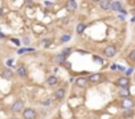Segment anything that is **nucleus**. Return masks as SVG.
<instances>
[{"label":"nucleus","instance_id":"nucleus-24","mask_svg":"<svg viewBox=\"0 0 135 119\" xmlns=\"http://www.w3.org/2000/svg\"><path fill=\"white\" fill-rule=\"evenodd\" d=\"M43 44H44L45 46H48V45H49V40H44V41H43Z\"/></svg>","mask_w":135,"mask_h":119},{"label":"nucleus","instance_id":"nucleus-3","mask_svg":"<svg viewBox=\"0 0 135 119\" xmlns=\"http://www.w3.org/2000/svg\"><path fill=\"white\" fill-rule=\"evenodd\" d=\"M36 116H37V112L32 107H28V109L23 110V118L24 119H36Z\"/></svg>","mask_w":135,"mask_h":119},{"label":"nucleus","instance_id":"nucleus-12","mask_svg":"<svg viewBox=\"0 0 135 119\" xmlns=\"http://www.w3.org/2000/svg\"><path fill=\"white\" fill-rule=\"evenodd\" d=\"M110 9L111 11H121L122 9L121 2H110Z\"/></svg>","mask_w":135,"mask_h":119},{"label":"nucleus","instance_id":"nucleus-18","mask_svg":"<svg viewBox=\"0 0 135 119\" xmlns=\"http://www.w3.org/2000/svg\"><path fill=\"white\" fill-rule=\"evenodd\" d=\"M132 115H134L132 109H130V110H125V112H123V118H132Z\"/></svg>","mask_w":135,"mask_h":119},{"label":"nucleus","instance_id":"nucleus-8","mask_svg":"<svg viewBox=\"0 0 135 119\" xmlns=\"http://www.w3.org/2000/svg\"><path fill=\"white\" fill-rule=\"evenodd\" d=\"M2 77L4 78V79H11L13 78V72L11 70V69H3V72H2Z\"/></svg>","mask_w":135,"mask_h":119},{"label":"nucleus","instance_id":"nucleus-23","mask_svg":"<svg viewBox=\"0 0 135 119\" xmlns=\"http://www.w3.org/2000/svg\"><path fill=\"white\" fill-rule=\"evenodd\" d=\"M12 41H13V44H16V45H20V41L16 40V38H12Z\"/></svg>","mask_w":135,"mask_h":119},{"label":"nucleus","instance_id":"nucleus-22","mask_svg":"<svg viewBox=\"0 0 135 119\" xmlns=\"http://www.w3.org/2000/svg\"><path fill=\"white\" fill-rule=\"evenodd\" d=\"M68 40H70V36L65 34V36H62V37H61V43H66Z\"/></svg>","mask_w":135,"mask_h":119},{"label":"nucleus","instance_id":"nucleus-1","mask_svg":"<svg viewBox=\"0 0 135 119\" xmlns=\"http://www.w3.org/2000/svg\"><path fill=\"white\" fill-rule=\"evenodd\" d=\"M115 85L121 89H127V87H130V79H128V77H121L115 81Z\"/></svg>","mask_w":135,"mask_h":119},{"label":"nucleus","instance_id":"nucleus-9","mask_svg":"<svg viewBox=\"0 0 135 119\" xmlns=\"http://www.w3.org/2000/svg\"><path fill=\"white\" fill-rule=\"evenodd\" d=\"M87 78H82V77H80V78H77L75 79V85L78 86V87H86L87 86Z\"/></svg>","mask_w":135,"mask_h":119},{"label":"nucleus","instance_id":"nucleus-17","mask_svg":"<svg viewBox=\"0 0 135 119\" xmlns=\"http://www.w3.org/2000/svg\"><path fill=\"white\" fill-rule=\"evenodd\" d=\"M99 5L105 11H110V2H99Z\"/></svg>","mask_w":135,"mask_h":119},{"label":"nucleus","instance_id":"nucleus-28","mask_svg":"<svg viewBox=\"0 0 135 119\" xmlns=\"http://www.w3.org/2000/svg\"><path fill=\"white\" fill-rule=\"evenodd\" d=\"M2 13H3V11H2V8H0V16H2Z\"/></svg>","mask_w":135,"mask_h":119},{"label":"nucleus","instance_id":"nucleus-13","mask_svg":"<svg viewBox=\"0 0 135 119\" xmlns=\"http://www.w3.org/2000/svg\"><path fill=\"white\" fill-rule=\"evenodd\" d=\"M46 84H48L49 86H54L56 84H58V78H57L56 75H50V77H48V79H46Z\"/></svg>","mask_w":135,"mask_h":119},{"label":"nucleus","instance_id":"nucleus-16","mask_svg":"<svg viewBox=\"0 0 135 119\" xmlns=\"http://www.w3.org/2000/svg\"><path fill=\"white\" fill-rule=\"evenodd\" d=\"M85 28H86V25H85L84 23H80L78 25H77V28H75V31H77V33H78V34H81V33H84V31H85Z\"/></svg>","mask_w":135,"mask_h":119},{"label":"nucleus","instance_id":"nucleus-4","mask_svg":"<svg viewBox=\"0 0 135 119\" xmlns=\"http://www.w3.org/2000/svg\"><path fill=\"white\" fill-rule=\"evenodd\" d=\"M121 106L125 109V110H130L134 107V101H132V98L127 97V98H123L122 99V102H121Z\"/></svg>","mask_w":135,"mask_h":119},{"label":"nucleus","instance_id":"nucleus-2","mask_svg":"<svg viewBox=\"0 0 135 119\" xmlns=\"http://www.w3.org/2000/svg\"><path fill=\"white\" fill-rule=\"evenodd\" d=\"M11 110H12V112H13V114H19V112H21V111L24 110V102L21 101V99H19V101H16V102L12 105Z\"/></svg>","mask_w":135,"mask_h":119},{"label":"nucleus","instance_id":"nucleus-21","mask_svg":"<svg viewBox=\"0 0 135 119\" xmlns=\"http://www.w3.org/2000/svg\"><path fill=\"white\" fill-rule=\"evenodd\" d=\"M134 58H135V50H131L128 54V59L130 61H134Z\"/></svg>","mask_w":135,"mask_h":119},{"label":"nucleus","instance_id":"nucleus-27","mask_svg":"<svg viewBox=\"0 0 135 119\" xmlns=\"http://www.w3.org/2000/svg\"><path fill=\"white\" fill-rule=\"evenodd\" d=\"M131 73H132V69H130V70H127V73H126V74H127V75H130Z\"/></svg>","mask_w":135,"mask_h":119},{"label":"nucleus","instance_id":"nucleus-14","mask_svg":"<svg viewBox=\"0 0 135 119\" xmlns=\"http://www.w3.org/2000/svg\"><path fill=\"white\" fill-rule=\"evenodd\" d=\"M65 61H66V58H65L62 54H57V56L54 57V62H56V64H58V65H60V64L62 65Z\"/></svg>","mask_w":135,"mask_h":119},{"label":"nucleus","instance_id":"nucleus-25","mask_svg":"<svg viewBox=\"0 0 135 119\" xmlns=\"http://www.w3.org/2000/svg\"><path fill=\"white\" fill-rule=\"evenodd\" d=\"M25 52H27V49H20L17 53H19V54H23V53H25Z\"/></svg>","mask_w":135,"mask_h":119},{"label":"nucleus","instance_id":"nucleus-15","mask_svg":"<svg viewBox=\"0 0 135 119\" xmlns=\"http://www.w3.org/2000/svg\"><path fill=\"white\" fill-rule=\"evenodd\" d=\"M119 95H121L122 98H127V97H130V89H128V87H127V89H121Z\"/></svg>","mask_w":135,"mask_h":119},{"label":"nucleus","instance_id":"nucleus-6","mask_svg":"<svg viewBox=\"0 0 135 119\" xmlns=\"http://www.w3.org/2000/svg\"><path fill=\"white\" fill-rule=\"evenodd\" d=\"M102 79V74L101 73H94L87 78V82H93V84H98Z\"/></svg>","mask_w":135,"mask_h":119},{"label":"nucleus","instance_id":"nucleus-7","mask_svg":"<svg viewBox=\"0 0 135 119\" xmlns=\"http://www.w3.org/2000/svg\"><path fill=\"white\" fill-rule=\"evenodd\" d=\"M16 74L19 75V77H21V78H24V77H27V74H28V70H27V68L25 66H17V70H16Z\"/></svg>","mask_w":135,"mask_h":119},{"label":"nucleus","instance_id":"nucleus-11","mask_svg":"<svg viewBox=\"0 0 135 119\" xmlns=\"http://www.w3.org/2000/svg\"><path fill=\"white\" fill-rule=\"evenodd\" d=\"M54 97H56V99H58V101L64 99V97H65V89L64 87L62 89H57L56 93H54Z\"/></svg>","mask_w":135,"mask_h":119},{"label":"nucleus","instance_id":"nucleus-20","mask_svg":"<svg viewBox=\"0 0 135 119\" xmlns=\"http://www.w3.org/2000/svg\"><path fill=\"white\" fill-rule=\"evenodd\" d=\"M93 59H94L97 64H103V59H102L101 57H98V56H93Z\"/></svg>","mask_w":135,"mask_h":119},{"label":"nucleus","instance_id":"nucleus-5","mask_svg":"<svg viewBox=\"0 0 135 119\" xmlns=\"http://www.w3.org/2000/svg\"><path fill=\"white\" fill-rule=\"evenodd\" d=\"M103 54H105L106 57L111 58V57H114L115 54H117V48H115L114 45H109V46H106V48L103 49Z\"/></svg>","mask_w":135,"mask_h":119},{"label":"nucleus","instance_id":"nucleus-19","mask_svg":"<svg viewBox=\"0 0 135 119\" xmlns=\"http://www.w3.org/2000/svg\"><path fill=\"white\" fill-rule=\"evenodd\" d=\"M72 52H73V50H72L70 48H66V49H64V50L61 52V54H62V56H64V57L66 58V57H68V56H69V54H70Z\"/></svg>","mask_w":135,"mask_h":119},{"label":"nucleus","instance_id":"nucleus-29","mask_svg":"<svg viewBox=\"0 0 135 119\" xmlns=\"http://www.w3.org/2000/svg\"><path fill=\"white\" fill-rule=\"evenodd\" d=\"M11 119H19V118H16V116H13V118H11Z\"/></svg>","mask_w":135,"mask_h":119},{"label":"nucleus","instance_id":"nucleus-26","mask_svg":"<svg viewBox=\"0 0 135 119\" xmlns=\"http://www.w3.org/2000/svg\"><path fill=\"white\" fill-rule=\"evenodd\" d=\"M45 5H48V7L52 5V2H45Z\"/></svg>","mask_w":135,"mask_h":119},{"label":"nucleus","instance_id":"nucleus-10","mask_svg":"<svg viewBox=\"0 0 135 119\" xmlns=\"http://www.w3.org/2000/svg\"><path fill=\"white\" fill-rule=\"evenodd\" d=\"M66 9L69 12H74L77 9V2H74V0H69V2H66Z\"/></svg>","mask_w":135,"mask_h":119}]
</instances>
